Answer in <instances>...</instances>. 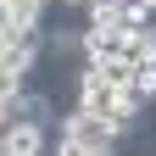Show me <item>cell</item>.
Listing matches in <instances>:
<instances>
[{
    "label": "cell",
    "mask_w": 156,
    "mask_h": 156,
    "mask_svg": "<svg viewBox=\"0 0 156 156\" xmlns=\"http://www.w3.org/2000/svg\"><path fill=\"white\" fill-rule=\"evenodd\" d=\"M56 134H67V140H78L84 151H101V145H117V128L106 112H89V106H67L62 123H56Z\"/></svg>",
    "instance_id": "1"
},
{
    "label": "cell",
    "mask_w": 156,
    "mask_h": 156,
    "mask_svg": "<svg viewBox=\"0 0 156 156\" xmlns=\"http://www.w3.org/2000/svg\"><path fill=\"white\" fill-rule=\"evenodd\" d=\"M73 106H89V112H112L117 106V89L106 84V73L95 67V62L78 67V78H73Z\"/></svg>",
    "instance_id": "2"
},
{
    "label": "cell",
    "mask_w": 156,
    "mask_h": 156,
    "mask_svg": "<svg viewBox=\"0 0 156 156\" xmlns=\"http://www.w3.org/2000/svg\"><path fill=\"white\" fill-rule=\"evenodd\" d=\"M0 134H6L11 156H50V134L56 128H45V123H6Z\"/></svg>",
    "instance_id": "3"
},
{
    "label": "cell",
    "mask_w": 156,
    "mask_h": 156,
    "mask_svg": "<svg viewBox=\"0 0 156 156\" xmlns=\"http://www.w3.org/2000/svg\"><path fill=\"white\" fill-rule=\"evenodd\" d=\"M11 123H45V128H56L62 112H56V101H50L45 89H23V95L11 101Z\"/></svg>",
    "instance_id": "4"
},
{
    "label": "cell",
    "mask_w": 156,
    "mask_h": 156,
    "mask_svg": "<svg viewBox=\"0 0 156 156\" xmlns=\"http://www.w3.org/2000/svg\"><path fill=\"white\" fill-rule=\"evenodd\" d=\"M123 34H128V28H95V23H84V62L123 56Z\"/></svg>",
    "instance_id": "5"
},
{
    "label": "cell",
    "mask_w": 156,
    "mask_h": 156,
    "mask_svg": "<svg viewBox=\"0 0 156 156\" xmlns=\"http://www.w3.org/2000/svg\"><path fill=\"white\" fill-rule=\"evenodd\" d=\"M45 56H56V62L84 56V28H50V34H45Z\"/></svg>",
    "instance_id": "6"
},
{
    "label": "cell",
    "mask_w": 156,
    "mask_h": 156,
    "mask_svg": "<svg viewBox=\"0 0 156 156\" xmlns=\"http://www.w3.org/2000/svg\"><path fill=\"white\" fill-rule=\"evenodd\" d=\"M95 67L106 73L112 89H134V62H128V56H106V62H95Z\"/></svg>",
    "instance_id": "7"
},
{
    "label": "cell",
    "mask_w": 156,
    "mask_h": 156,
    "mask_svg": "<svg viewBox=\"0 0 156 156\" xmlns=\"http://www.w3.org/2000/svg\"><path fill=\"white\" fill-rule=\"evenodd\" d=\"M28 89V78L23 73H11V67H0V101H17V95Z\"/></svg>",
    "instance_id": "8"
},
{
    "label": "cell",
    "mask_w": 156,
    "mask_h": 156,
    "mask_svg": "<svg viewBox=\"0 0 156 156\" xmlns=\"http://www.w3.org/2000/svg\"><path fill=\"white\" fill-rule=\"evenodd\" d=\"M134 84L145 89V101H156V56H151V62H140V67H134Z\"/></svg>",
    "instance_id": "9"
},
{
    "label": "cell",
    "mask_w": 156,
    "mask_h": 156,
    "mask_svg": "<svg viewBox=\"0 0 156 156\" xmlns=\"http://www.w3.org/2000/svg\"><path fill=\"white\" fill-rule=\"evenodd\" d=\"M11 123V101H0V128H6Z\"/></svg>",
    "instance_id": "10"
},
{
    "label": "cell",
    "mask_w": 156,
    "mask_h": 156,
    "mask_svg": "<svg viewBox=\"0 0 156 156\" xmlns=\"http://www.w3.org/2000/svg\"><path fill=\"white\" fill-rule=\"evenodd\" d=\"M56 6H89V0H56Z\"/></svg>",
    "instance_id": "11"
},
{
    "label": "cell",
    "mask_w": 156,
    "mask_h": 156,
    "mask_svg": "<svg viewBox=\"0 0 156 156\" xmlns=\"http://www.w3.org/2000/svg\"><path fill=\"white\" fill-rule=\"evenodd\" d=\"M140 6H145V11H156V0H140Z\"/></svg>",
    "instance_id": "12"
},
{
    "label": "cell",
    "mask_w": 156,
    "mask_h": 156,
    "mask_svg": "<svg viewBox=\"0 0 156 156\" xmlns=\"http://www.w3.org/2000/svg\"><path fill=\"white\" fill-rule=\"evenodd\" d=\"M106 6H128V0H106Z\"/></svg>",
    "instance_id": "13"
},
{
    "label": "cell",
    "mask_w": 156,
    "mask_h": 156,
    "mask_svg": "<svg viewBox=\"0 0 156 156\" xmlns=\"http://www.w3.org/2000/svg\"><path fill=\"white\" fill-rule=\"evenodd\" d=\"M151 23H156V11H151Z\"/></svg>",
    "instance_id": "14"
},
{
    "label": "cell",
    "mask_w": 156,
    "mask_h": 156,
    "mask_svg": "<svg viewBox=\"0 0 156 156\" xmlns=\"http://www.w3.org/2000/svg\"><path fill=\"white\" fill-rule=\"evenodd\" d=\"M145 156H151V151H145Z\"/></svg>",
    "instance_id": "15"
}]
</instances>
